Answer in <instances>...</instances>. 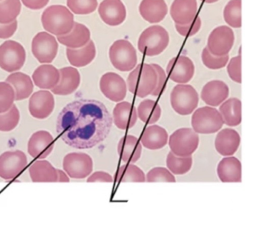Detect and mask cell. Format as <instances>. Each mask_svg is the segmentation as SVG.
Instances as JSON below:
<instances>
[{
  "mask_svg": "<svg viewBox=\"0 0 255 235\" xmlns=\"http://www.w3.org/2000/svg\"><path fill=\"white\" fill-rule=\"evenodd\" d=\"M114 178L110 174L102 171L91 174L87 178V183H113Z\"/></svg>",
  "mask_w": 255,
  "mask_h": 235,
  "instance_id": "obj_47",
  "label": "cell"
},
{
  "mask_svg": "<svg viewBox=\"0 0 255 235\" xmlns=\"http://www.w3.org/2000/svg\"><path fill=\"white\" fill-rule=\"evenodd\" d=\"M90 32L84 25L75 22L71 31L63 35L57 36L58 41L68 48L77 49L86 45L90 40Z\"/></svg>",
  "mask_w": 255,
  "mask_h": 235,
  "instance_id": "obj_29",
  "label": "cell"
},
{
  "mask_svg": "<svg viewBox=\"0 0 255 235\" xmlns=\"http://www.w3.org/2000/svg\"><path fill=\"white\" fill-rule=\"evenodd\" d=\"M67 5L76 14H88L96 10L98 3L97 0H67Z\"/></svg>",
  "mask_w": 255,
  "mask_h": 235,
  "instance_id": "obj_40",
  "label": "cell"
},
{
  "mask_svg": "<svg viewBox=\"0 0 255 235\" xmlns=\"http://www.w3.org/2000/svg\"><path fill=\"white\" fill-rule=\"evenodd\" d=\"M127 82L131 94L141 98L146 97L156 86V71L151 64H140L129 74Z\"/></svg>",
  "mask_w": 255,
  "mask_h": 235,
  "instance_id": "obj_2",
  "label": "cell"
},
{
  "mask_svg": "<svg viewBox=\"0 0 255 235\" xmlns=\"http://www.w3.org/2000/svg\"><path fill=\"white\" fill-rule=\"evenodd\" d=\"M59 45L55 38L46 32L36 34L32 42V52L41 63H50L57 56Z\"/></svg>",
  "mask_w": 255,
  "mask_h": 235,
  "instance_id": "obj_12",
  "label": "cell"
},
{
  "mask_svg": "<svg viewBox=\"0 0 255 235\" xmlns=\"http://www.w3.org/2000/svg\"><path fill=\"white\" fill-rule=\"evenodd\" d=\"M170 102L173 110L181 116H188L196 109L199 96L195 89L190 85L175 86L170 95Z\"/></svg>",
  "mask_w": 255,
  "mask_h": 235,
  "instance_id": "obj_6",
  "label": "cell"
},
{
  "mask_svg": "<svg viewBox=\"0 0 255 235\" xmlns=\"http://www.w3.org/2000/svg\"><path fill=\"white\" fill-rule=\"evenodd\" d=\"M92 157L83 152H71L66 154L63 160V168L72 179H82L88 177L94 170Z\"/></svg>",
  "mask_w": 255,
  "mask_h": 235,
  "instance_id": "obj_9",
  "label": "cell"
},
{
  "mask_svg": "<svg viewBox=\"0 0 255 235\" xmlns=\"http://www.w3.org/2000/svg\"><path fill=\"white\" fill-rule=\"evenodd\" d=\"M42 22L44 28L57 36L69 33L74 27V16L63 5H52L43 12Z\"/></svg>",
  "mask_w": 255,
  "mask_h": 235,
  "instance_id": "obj_3",
  "label": "cell"
},
{
  "mask_svg": "<svg viewBox=\"0 0 255 235\" xmlns=\"http://www.w3.org/2000/svg\"><path fill=\"white\" fill-rule=\"evenodd\" d=\"M20 0H3L0 1V24H7L15 20L20 13Z\"/></svg>",
  "mask_w": 255,
  "mask_h": 235,
  "instance_id": "obj_37",
  "label": "cell"
},
{
  "mask_svg": "<svg viewBox=\"0 0 255 235\" xmlns=\"http://www.w3.org/2000/svg\"><path fill=\"white\" fill-rule=\"evenodd\" d=\"M234 41L233 30L227 26H221L211 32L208 38L207 47L214 56H225L229 55Z\"/></svg>",
  "mask_w": 255,
  "mask_h": 235,
  "instance_id": "obj_11",
  "label": "cell"
},
{
  "mask_svg": "<svg viewBox=\"0 0 255 235\" xmlns=\"http://www.w3.org/2000/svg\"><path fill=\"white\" fill-rule=\"evenodd\" d=\"M54 147V138L48 131L41 130L33 133L27 147L28 154L33 158L44 159L48 157Z\"/></svg>",
  "mask_w": 255,
  "mask_h": 235,
  "instance_id": "obj_16",
  "label": "cell"
},
{
  "mask_svg": "<svg viewBox=\"0 0 255 235\" xmlns=\"http://www.w3.org/2000/svg\"><path fill=\"white\" fill-rule=\"evenodd\" d=\"M113 115L115 125L123 130L132 128L137 120L135 107L127 102L118 104L114 110Z\"/></svg>",
  "mask_w": 255,
  "mask_h": 235,
  "instance_id": "obj_25",
  "label": "cell"
},
{
  "mask_svg": "<svg viewBox=\"0 0 255 235\" xmlns=\"http://www.w3.org/2000/svg\"><path fill=\"white\" fill-rule=\"evenodd\" d=\"M15 100V93L12 86L7 82H0V114L8 111Z\"/></svg>",
  "mask_w": 255,
  "mask_h": 235,
  "instance_id": "obj_41",
  "label": "cell"
},
{
  "mask_svg": "<svg viewBox=\"0 0 255 235\" xmlns=\"http://www.w3.org/2000/svg\"><path fill=\"white\" fill-rule=\"evenodd\" d=\"M169 41L168 31L161 26L153 25L142 32L138 40V48L144 55L154 57L164 51Z\"/></svg>",
  "mask_w": 255,
  "mask_h": 235,
  "instance_id": "obj_4",
  "label": "cell"
},
{
  "mask_svg": "<svg viewBox=\"0 0 255 235\" xmlns=\"http://www.w3.org/2000/svg\"><path fill=\"white\" fill-rule=\"evenodd\" d=\"M113 124V118L103 103L81 99L63 108L58 117L57 132L68 146L89 149L107 138Z\"/></svg>",
  "mask_w": 255,
  "mask_h": 235,
  "instance_id": "obj_1",
  "label": "cell"
},
{
  "mask_svg": "<svg viewBox=\"0 0 255 235\" xmlns=\"http://www.w3.org/2000/svg\"><path fill=\"white\" fill-rule=\"evenodd\" d=\"M200 1L206 3L212 4L219 1V0H200Z\"/></svg>",
  "mask_w": 255,
  "mask_h": 235,
  "instance_id": "obj_51",
  "label": "cell"
},
{
  "mask_svg": "<svg viewBox=\"0 0 255 235\" xmlns=\"http://www.w3.org/2000/svg\"><path fill=\"white\" fill-rule=\"evenodd\" d=\"M100 89L108 99L119 102L125 99L127 95V85L124 80L114 72H108L100 80Z\"/></svg>",
  "mask_w": 255,
  "mask_h": 235,
  "instance_id": "obj_15",
  "label": "cell"
},
{
  "mask_svg": "<svg viewBox=\"0 0 255 235\" xmlns=\"http://www.w3.org/2000/svg\"><path fill=\"white\" fill-rule=\"evenodd\" d=\"M17 27V22L16 20L9 24H0V39H6L12 37Z\"/></svg>",
  "mask_w": 255,
  "mask_h": 235,
  "instance_id": "obj_48",
  "label": "cell"
},
{
  "mask_svg": "<svg viewBox=\"0 0 255 235\" xmlns=\"http://www.w3.org/2000/svg\"><path fill=\"white\" fill-rule=\"evenodd\" d=\"M166 164L168 170L176 175H184L189 172L193 165L192 156L180 157L170 151L167 156Z\"/></svg>",
  "mask_w": 255,
  "mask_h": 235,
  "instance_id": "obj_36",
  "label": "cell"
},
{
  "mask_svg": "<svg viewBox=\"0 0 255 235\" xmlns=\"http://www.w3.org/2000/svg\"><path fill=\"white\" fill-rule=\"evenodd\" d=\"M34 84L43 89H51L59 83L60 73L52 65H42L36 69L32 75Z\"/></svg>",
  "mask_w": 255,
  "mask_h": 235,
  "instance_id": "obj_30",
  "label": "cell"
},
{
  "mask_svg": "<svg viewBox=\"0 0 255 235\" xmlns=\"http://www.w3.org/2000/svg\"><path fill=\"white\" fill-rule=\"evenodd\" d=\"M229 77L234 82L242 83V57L241 55L231 59L227 67Z\"/></svg>",
  "mask_w": 255,
  "mask_h": 235,
  "instance_id": "obj_45",
  "label": "cell"
},
{
  "mask_svg": "<svg viewBox=\"0 0 255 235\" xmlns=\"http://www.w3.org/2000/svg\"><path fill=\"white\" fill-rule=\"evenodd\" d=\"M156 71L157 75V82L154 92L151 95L153 96H159L165 89L167 82V75L165 71L159 65L151 64Z\"/></svg>",
  "mask_w": 255,
  "mask_h": 235,
  "instance_id": "obj_46",
  "label": "cell"
},
{
  "mask_svg": "<svg viewBox=\"0 0 255 235\" xmlns=\"http://www.w3.org/2000/svg\"><path fill=\"white\" fill-rule=\"evenodd\" d=\"M168 139V133L165 129L158 125H152L144 129L140 142L144 148L156 150L165 147Z\"/></svg>",
  "mask_w": 255,
  "mask_h": 235,
  "instance_id": "obj_27",
  "label": "cell"
},
{
  "mask_svg": "<svg viewBox=\"0 0 255 235\" xmlns=\"http://www.w3.org/2000/svg\"><path fill=\"white\" fill-rule=\"evenodd\" d=\"M229 88L223 81L213 80L207 83L201 93L202 100L208 105L217 107L229 97Z\"/></svg>",
  "mask_w": 255,
  "mask_h": 235,
  "instance_id": "obj_20",
  "label": "cell"
},
{
  "mask_svg": "<svg viewBox=\"0 0 255 235\" xmlns=\"http://www.w3.org/2000/svg\"><path fill=\"white\" fill-rule=\"evenodd\" d=\"M219 112L224 123L229 126H238L242 122V102L238 98H231L223 103Z\"/></svg>",
  "mask_w": 255,
  "mask_h": 235,
  "instance_id": "obj_33",
  "label": "cell"
},
{
  "mask_svg": "<svg viewBox=\"0 0 255 235\" xmlns=\"http://www.w3.org/2000/svg\"><path fill=\"white\" fill-rule=\"evenodd\" d=\"M29 174L33 183H58V170L47 160L34 161L29 168Z\"/></svg>",
  "mask_w": 255,
  "mask_h": 235,
  "instance_id": "obj_28",
  "label": "cell"
},
{
  "mask_svg": "<svg viewBox=\"0 0 255 235\" xmlns=\"http://www.w3.org/2000/svg\"><path fill=\"white\" fill-rule=\"evenodd\" d=\"M58 170V183H69L70 177L64 171L60 169Z\"/></svg>",
  "mask_w": 255,
  "mask_h": 235,
  "instance_id": "obj_50",
  "label": "cell"
},
{
  "mask_svg": "<svg viewBox=\"0 0 255 235\" xmlns=\"http://www.w3.org/2000/svg\"><path fill=\"white\" fill-rule=\"evenodd\" d=\"M218 177L223 183H241L242 165L241 161L235 157L224 158L217 168Z\"/></svg>",
  "mask_w": 255,
  "mask_h": 235,
  "instance_id": "obj_22",
  "label": "cell"
},
{
  "mask_svg": "<svg viewBox=\"0 0 255 235\" xmlns=\"http://www.w3.org/2000/svg\"><path fill=\"white\" fill-rule=\"evenodd\" d=\"M118 183H144L145 175L143 171L134 164L122 166L116 175Z\"/></svg>",
  "mask_w": 255,
  "mask_h": 235,
  "instance_id": "obj_35",
  "label": "cell"
},
{
  "mask_svg": "<svg viewBox=\"0 0 255 235\" xmlns=\"http://www.w3.org/2000/svg\"><path fill=\"white\" fill-rule=\"evenodd\" d=\"M26 60L24 47L14 41H5L0 46V67L8 72L21 69Z\"/></svg>",
  "mask_w": 255,
  "mask_h": 235,
  "instance_id": "obj_10",
  "label": "cell"
},
{
  "mask_svg": "<svg viewBox=\"0 0 255 235\" xmlns=\"http://www.w3.org/2000/svg\"><path fill=\"white\" fill-rule=\"evenodd\" d=\"M49 0H22L23 4L33 10H39L47 5Z\"/></svg>",
  "mask_w": 255,
  "mask_h": 235,
  "instance_id": "obj_49",
  "label": "cell"
},
{
  "mask_svg": "<svg viewBox=\"0 0 255 235\" xmlns=\"http://www.w3.org/2000/svg\"><path fill=\"white\" fill-rule=\"evenodd\" d=\"M167 73L172 81L179 84H186L193 78L195 66L192 61L186 56L176 57L169 62Z\"/></svg>",
  "mask_w": 255,
  "mask_h": 235,
  "instance_id": "obj_14",
  "label": "cell"
},
{
  "mask_svg": "<svg viewBox=\"0 0 255 235\" xmlns=\"http://www.w3.org/2000/svg\"><path fill=\"white\" fill-rule=\"evenodd\" d=\"M109 58L113 66L123 72L131 70L137 63L135 49L126 40H118L112 45L109 49Z\"/></svg>",
  "mask_w": 255,
  "mask_h": 235,
  "instance_id": "obj_7",
  "label": "cell"
},
{
  "mask_svg": "<svg viewBox=\"0 0 255 235\" xmlns=\"http://www.w3.org/2000/svg\"><path fill=\"white\" fill-rule=\"evenodd\" d=\"M60 79L58 84L51 89L53 94L67 96L74 93L81 82V76L78 70L74 67H64L59 70Z\"/></svg>",
  "mask_w": 255,
  "mask_h": 235,
  "instance_id": "obj_19",
  "label": "cell"
},
{
  "mask_svg": "<svg viewBox=\"0 0 255 235\" xmlns=\"http://www.w3.org/2000/svg\"><path fill=\"white\" fill-rule=\"evenodd\" d=\"M20 115L16 106L13 104L7 112L0 114V131H12L19 123Z\"/></svg>",
  "mask_w": 255,
  "mask_h": 235,
  "instance_id": "obj_39",
  "label": "cell"
},
{
  "mask_svg": "<svg viewBox=\"0 0 255 235\" xmlns=\"http://www.w3.org/2000/svg\"><path fill=\"white\" fill-rule=\"evenodd\" d=\"M139 10L143 19L152 24L162 21L168 11L165 0H142Z\"/></svg>",
  "mask_w": 255,
  "mask_h": 235,
  "instance_id": "obj_26",
  "label": "cell"
},
{
  "mask_svg": "<svg viewBox=\"0 0 255 235\" xmlns=\"http://www.w3.org/2000/svg\"><path fill=\"white\" fill-rule=\"evenodd\" d=\"M202 59L204 64L208 68L212 70H218L224 68L229 60V56L218 57L212 55L207 47H205L202 52Z\"/></svg>",
  "mask_w": 255,
  "mask_h": 235,
  "instance_id": "obj_43",
  "label": "cell"
},
{
  "mask_svg": "<svg viewBox=\"0 0 255 235\" xmlns=\"http://www.w3.org/2000/svg\"><path fill=\"white\" fill-rule=\"evenodd\" d=\"M27 164V156L23 151H6L0 155V177L13 179L19 175Z\"/></svg>",
  "mask_w": 255,
  "mask_h": 235,
  "instance_id": "obj_13",
  "label": "cell"
},
{
  "mask_svg": "<svg viewBox=\"0 0 255 235\" xmlns=\"http://www.w3.org/2000/svg\"><path fill=\"white\" fill-rule=\"evenodd\" d=\"M241 141L238 132L231 128H226L217 134L215 140V149L222 156H232L238 150Z\"/></svg>",
  "mask_w": 255,
  "mask_h": 235,
  "instance_id": "obj_21",
  "label": "cell"
},
{
  "mask_svg": "<svg viewBox=\"0 0 255 235\" xmlns=\"http://www.w3.org/2000/svg\"><path fill=\"white\" fill-rule=\"evenodd\" d=\"M202 26V21L199 16H196L190 23L185 25L175 24L177 31L185 37H190L196 34Z\"/></svg>",
  "mask_w": 255,
  "mask_h": 235,
  "instance_id": "obj_44",
  "label": "cell"
},
{
  "mask_svg": "<svg viewBox=\"0 0 255 235\" xmlns=\"http://www.w3.org/2000/svg\"><path fill=\"white\" fill-rule=\"evenodd\" d=\"M225 22L234 28L242 27V0H231L224 11Z\"/></svg>",
  "mask_w": 255,
  "mask_h": 235,
  "instance_id": "obj_38",
  "label": "cell"
},
{
  "mask_svg": "<svg viewBox=\"0 0 255 235\" xmlns=\"http://www.w3.org/2000/svg\"><path fill=\"white\" fill-rule=\"evenodd\" d=\"M224 124L219 111L209 106L198 108L194 113L191 119L193 129L198 134L216 133L222 128Z\"/></svg>",
  "mask_w": 255,
  "mask_h": 235,
  "instance_id": "obj_5",
  "label": "cell"
},
{
  "mask_svg": "<svg viewBox=\"0 0 255 235\" xmlns=\"http://www.w3.org/2000/svg\"><path fill=\"white\" fill-rule=\"evenodd\" d=\"M145 182L148 183H176L173 174L167 168L155 167L150 170L145 176Z\"/></svg>",
  "mask_w": 255,
  "mask_h": 235,
  "instance_id": "obj_42",
  "label": "cell"
},
{
  "mask_svg": "<svg viewBox=\"0 0 255 235\" xmlns=\"http://www.w3.org/2000/svg\"><path fill=\"white\" fill-rule=\"evenodd\" d=\"M67 59L72 66L77 67L86 66L92 63L96 56V48L92 40L84 46L72 49L67 48L66 49Z\"/></svg>",
  "mask_w": 255,
  "mask_h": 235,
  "instance_id": "obj_31",
  "label": "cell"
},
{
  "mask_svg": "<svg viewBox=\"0 0 255 235\" xmlns=\"http://www.w3.org/2000/svg\"><path fill=\"white\" fill-rule=\"evenodd\" d=\"M161 115L160 106L153 100H144L140 103L137 108L138 117L142 122L148 124L157 122Z\"/></svg>",
  "mask_w": 255,
  "mask_h": 235,
  "instance_id": "obj_34",
  "label": "cell"
},
{
  "mask_svg": "<svg viewBox=\"0 0 255 235\" xmlns=\"http://www.w3.org/2000/svg\"><path fill=\"white\" fill-rule=\"evenodd\" d=\"M98 11L102 20L108 25H119L126 19V9L121 0H104Z\"/></svg>",
  "mask_w": 255,
  "mask_h": 235,
  "instance_id": "obj_18",
  "label": "cell"
},
{
  "mask_svg": "<svg viewBox=\"0 0 255 235\" xmlns=\"http://www.w3.org/2000/svg\"><path fill=\"white\" fill-rule=\"evenodd\" d=\"M142 147L138 139L133 135L123 137L118 145V153L125 164H134L140 158Z\"/></svg>",
  "mask_w": 255,
  "mask_h": 235,
  "instance_id": "obj_24",
  "label": "cell"
},
{
  "mask_svg": "<svg viewBox=\"0 0 255 235\" xmlns=\"http://www.w3.org/2000/svg\"><path fill=\"white\" fill-rule=\"evenodd\" d=\"M6 82L13 87L16 101L26 99L33 92V85L30 78L22 72H15L10 75Z\"/></svg>",
  "mask_w": 255,
  "mask_h": 235,
  "instance_id": "obj_32",
  "label": "cell"
},
{
  "mask_svg": "<svg viewBox=\"0 0 255 235\" xmlns=\"http://www.w3.org/2000/svg\"><path fill=\"white\" fill-rule=\"evenodd\" d=\"M197 9L196 0H174L170 8V14L175 24L185 25L194 19Z\"/></svg>",
  "mask_w": 255,
  "mask_h": 235,
  "instance_id": "obj_23",
  "label": "cell"
},
{
  "mask_svg": "<svg viewBox=\"0 0 255 235\" xmlns=\"http://www.w3.org/2000/svg\"><path fill=\"white\" fill-rule=\"evenodd\" d=\"M54 99L51 93L41 90L35 93L30 98L29 102V110L34 118L43 119L47 118L52 113Z\"/></svg>",
  "mask_w": 255,
  "mask_h": 235,
  "instance_id": "obj_17",
  "label": "cell"
},
{
  "mask_svg": "<svg viewBox=\"0 0 255 235\" xmlns=\"http://www.w3.org/2000/svg\"><path fill=\"white\" fill-rule=\"evenodd\" d=\"M199 137L192 128H182L174 131L169 139L171 151L180 157L191 156L197 149Z\"/></svg>",
  "mask_w": 255,
  "mask_h": 235,
  "instance_id": "obj_8",
  "label": "cell"
}]
</instances>
